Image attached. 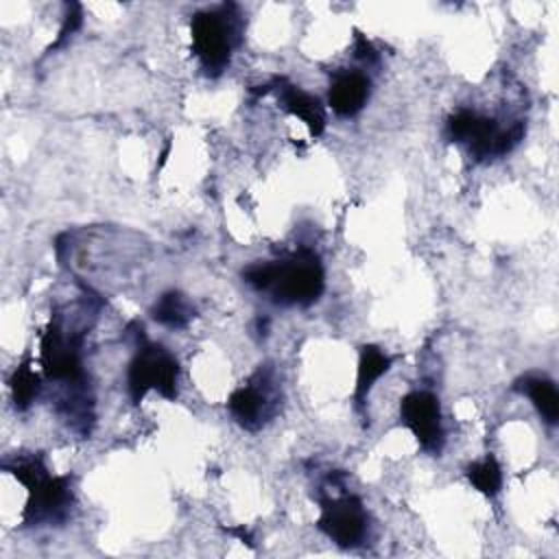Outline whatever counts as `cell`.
Wrapping results in <instances>:
<instances>
[{
    "mask_svg": "<svg viewBox=\"0 0 559 559\" xmlns=\"http://www.w3.org/2000/svg\"><path fill=\"white\" fill-rule=\"evenodd\" d=\"M245 282L255 290H264L280 306H312L323 288L325 273L314 251L301 249L284 260L258 262L242 273Z\"/></svg>",
    "mask_w": 559,
    "mask_h": 559,
    "instance_id": "obj_1",
    "label": "cell"
},
{
    "mask_svg": "<svg viewBox=\"0 0 559 559\" xmlns=\"http://www.w3.org/2000/svg\"><path fill=\"white\" fill-rule=\"evenodd\" d=\"M4 469L28 489V500L22 513V522L26 526L66 522L74 502L70 476H50L37 454L15 456L4 463Z\"/></svg>",
    "mask_w": 559,
    "mask_h": 559,
    "instance_id": "obj_2",
    "label": "cell"
},
{
    "mask_svg": "<svg viewBox=\"0 0 559 559\" xmlns=\"http://www.w3.org/2000/svg\"><path fill=\"white\" fill-rule=\"evenodd\" d=\"M192 48L207 76H218L231 61V50L240 41V13L236 4L216 11H199L190 20Z\"/></svg>",
    "mask_w": 559,
    "mask_h": 559,
    "instance_id": "obj_3",
    "label": "cell"
},
{
    "mask_svg": "<svg viewBox=\"0 0 559 559\" xmlns=\"http://www.w3.org/2000/svg\"><path fill=\"white\" fill-rule=\"evenodd\" d=\"M445 138L450 142H465L469 146V155L476 162H485L507 155L524 138V122L518 120L502 129L493 118L480 116L472 109H459L445 122Z\"/></svg>",
    "mask_w": 559,
    "mask_h": 559,
    "instance_id": "obj_4",
    "label": "cell"
},
{
    "mask_svg": "<svg viewBox=\"0 0 559 559\" xmlns=\"http://www.w3.org/2000/svg\"><path fill=\"white\" fill-rule=\"evenodd\" d=\"M179 382V362L177 358L157 343L142 338L138 352L127 371V389L133 404H140L146 391L155 389L162 397L175 400Z\"/></svg>",
    "mask_w": 559,
    "mask_h": 559,
    "instance_id": "obj_5",
    "label": "cell"
},
{
    "mask_svg": "<svg viewBox=\"0 0 559 559\" xmlns=\"http://www.w3.org/2000/svg\"><path fill=\"white\" fill-rule=\"evenodd\" d=\"M280 406V391L271 376V371L260 367L251 380L242 386H238L229 400L227 408L231 417L245 428V430H258L262 428Z\"/></svg>",
    "mask_w": 559,
    "mask_h": 559,
    "instance_id": "obj_6",
    "label": "cell"
},
{
    "mask_svg": "<svg viewBox=\"0 0 559 559\" xmlns=\"http://www.w3.org/2000/svg\"><path fill=\"white\" fill-rule=\"evenodd\" d=\"M317 526L341 548L360 546L367 537L369 518L362 500L354 493H343L338 498L321 500V515Z\"/></svg>",
    "mask_w": 559,
    "mask_h": 559,
    "instance_id": "obj_7",
    "label": "cell"
},
{
    "mask_svg": "<svg viewBox=\"0 0 559 559\" xmlns=\"http://www.w3.org/2000/svg\"><path fill=\"white\" fill-rule=\"evenodd\" d=\"M41 369L48 378L68 386H85V371L81 362V336H66L63 330L50 321L39 343Z\"/></svg>",
    "mask_w": 559,
    "mask_h": 559,
    "instance_id": "obj_8",
    "label": "cell"
},
{
    "mask_svg": "<svg viewBox=\"0 0 559 559\" xmlns=\"http://www.w3.org/2000/svg\"><path fill=\"white\" fill-rule=\"evenodd\" d=\"M400 421L413 432L419 448L439 454L443 448V421L439 397L430 391H411L400 402Z\"/></svg>",
    "mask_w": 559,
    "mask_h": 559,
    "instance_id": "obj_9",
    "label": "cell"
},
{
    "mask_svg": "<svg viewBox=\"0 0 559 559\" xmlns=\"http://www.w3.org/2000/svg\"><path fill=\"white\" fill-rule=\"evenodd\" d=\"M369 87L371 83L362 72H356V70L336 72L330 83L328 105L336 116L352 118L365 107L369 98Z\"/></svg>",
    "mask_w": 559,
    "mask_h": 559,
    "instance_id": "obj_10",
    "label": "cell"
},
{
    "mask_svg": "<svg viewBox=\"0 0 559 559\" xmlns=\"http://www.w3.org/2000/svg\"><path fill=\"white\" fill-rule=\"evenodd\" d=\"M275 83H277V96H280L282 107L288 114L301 118L314 138L321 135L325 129V111H323L321 100L317 96L304 92L301 87L288 83L286 79H275Z\"/></svg>",
    "mask_w": 559,
    "mask_h": 559,
    "instance_id": "obj_11",
    "label": "cell"
},
{
    "mask_svg": "<svg viewBox=\"0 0 559 559\" xmlns=\"http://www.w3.org/2000/svg\"><path fill=\"white\" fill-rule=\"evenodd\" d=\"M391 362H393V358L389 354H384L380 347H376V345H362L360 347L358 378H356V391H354V400H356L358 406L365 404L367 393L371 391L373 382L389 371Z\"/></svg>",
    "mask_w": 559,
    "mask_h": 559,
    "instance_id": "obj_12",
    "label": "cell"
},
{
    "mask_svg": "<svg viewBox=\"0 0 559 559\" xmlns=\"http://www.w3.org/2000/svg\"><path fill=\"white\" fill-rule=\"evenodd\" d=\"M151 317H153L157 323L166 325V328L181 330V328H186V325L190 323V319L194 317V308L190 306V301H188L181 293L168 290V293H164V295L155 301V306H153V310H151Z\"/></svg>",
    "mask_w": 559,
    "mask_h": 559,
    "instance_id": "obj_13",
    "label": "cell"
},
{
    "mask_svg": "<svg viewBox=\"0 0 559 559\" xmlns=\"http://www.w3.org/2000/svg\"><path fill=\"white\" fill-rule=\"evenodd\" d=\"M520 384H522L520 389L531 397V402L537 408V413L542 415V419L546 424L555 426L559 419V395H557L555 384L548 378H535V376L524 378Z\"/></svg>",
    "mask_w": 559,
    "mask_h": 559,
    "instance_id": "obj_14",
    "label": "cell"
},
{
    "mask_svg": "<svg viewBox=\"0 0 559 559\" xmlns=\"http://www.w3.org/2000/svg\"><path fill=\"white\" fill-rule=\"evenodd\" d=\"M467 480L476 491L493 498L502 487V467L493 454H487L483 461H476L467 467Z\"/></svg>",
    "mask_w": 559,
    "mask_h": 559,
    "instance_id": "obj_15",
    "label": "cell"
},
{
    "mask_svg": "<svg viewBox=\"0 0 559 559\" xmlns=\"http://www.w3.org/2000/svg\"><path fill=\"white\" fill-rule=\"evenodd\" d=\"M9 386H11V395H13L15 408L24 411V408H28L35 402V397L39 393V376L24 360V362H20L13 369V373L9 378Z\"/></svg>",
    "mask_w": 559,
    "mask_h": 559,
    "instance_id": "obj_16",
    "label": "cell"
},
{
    "mask_svg": "<svg viewBox=\"0 0 559 559\" xmlns=\"http://www.w3.org/2000/svg\"><path fill=\"white\" fill-rule=\"evenodd\" d=\"M68 13H66V17H63V26H61V31H59V37H57V41L48 48V52L50 50H57L59 46H63L79 28H81V22H83V11H81V4H76V2H70L68 7Z\"/></svg>",
    "mask_w": 559,
    "mask_h": 559,
    "instance_id": "obj_17",
    "label": "cell"
},
{
    "mask_svg": "<svg viewBox=\"0 0 559 559\" xmlns=\"http://www.w3.org/2000/svg\"><path fill=\"white\" fill-rule=\"evenodd\" d=\"M354 50H356V57H358V59H365V61H376V59H378L376 48H373L371 41H369L365 35H360V33H356V46H354Z\"/></svg>",
    "mask_w": 559,
    "mask_h": 559,
    "instance_id": "obj_18",
    "label": "cell"
},
{
    "mask_svg": "<svg viewBox=\"0 0 559 559\" xmlns=\"http://www.w3.org/2000/svg\"><path fill=\"white\" fill-rule=\"evenodd\" d=\"M229 533H234V535H238L242 542H247L249 546H253V542H251V535L242 528V526H238V528H229Z\"/></svg>",
    "mask_w": 559,
    "mask_h": 559,
    "instance_id": "obj_19",
    "label": "cell"
}]
</instances>
